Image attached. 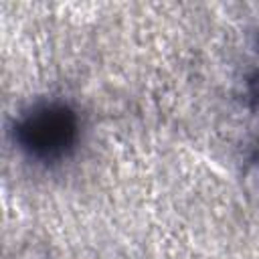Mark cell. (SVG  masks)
I'll return each mask as SVG.
<instances>
[{
	"instance_id": "obj_1",
	"label": "cell",
	"mask_w": 259,
	"mask_h": 259,
	"mask_svg": "<svg viewBox=\"0 0 259 259\" xmlns=\"http://www.w3.org/2000/svg\"><path fill=\"white\" fill-rule=\"evenodd\" d=\"M79 115L65 101H42L24 111L14 123V142L32 160L59 162L79 140Z\"/></svg>"
},
{
	"instance_id": "obj_2",
	"label": "cell",
	"mask_w": 259,
	"mask_h": 259,
	"mask_svg": "<svg viewBox=\"0 0 259 259\" xmlns=\"http://www.w3.org/2000/svg\"><path fill=\"white\" fill-rule=\"evenodd\" d=\"M249 93H251V101H253V107L257 109L259 113V71L255 73V77L251 79V87H249Z\"/></svg>"
}]
</instances>
